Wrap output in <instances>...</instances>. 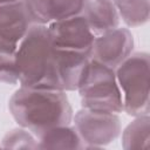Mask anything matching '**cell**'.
I'll return each instance as SVG.
<instances>
[{"label": "cell", "instance_id": "6da1fadb", "mask_svg": "<svg viewBox=\"0 0 150 150\" xmlns=\"http://www.w3.org/2000/svg\"><path fill=\"white\" fill-rule=\"evenodd\" d=\"M8 109L19 124L34 135L52 127L71 124L73 108L66 91L20 86L8 101Z\"/></svg>", "mask_w": 150, "mask_h": 150}, {"label": "cell", "instance_id": "7a4b0ae2", "mask_svg": "<svg viewBox=\"0 0 150 150\" xmlns=\"http://www.w3.org/2000/svg\"><path fill=\"white\" fill-rule=\"evenodd\" d=\"M76 91L82 108L114 114L123 112L122 94L115 69L96 60L89 59Z\"/></svg>", "mask_w": 150, "mask_h": 150}, {"label": "cell", "instance_id": "3957f363", "mask_svg": "<svg viewBox=\"0 0 150 150\" xmlns=\"http://www.w3.org/2000/svg\"><path fill=\"white\" fill-rule=\"evenodd\" d=\"M150 59L145 52L131 53L115 68L116 80L122 94L123 112L129 116L149 115Z\"/></svg>", "mask_w": 150, "mask_h": 150}, {"label": "cell", "instance_id": "277c9868", "mask_svg": "<svg viewBox=\"0 0 150 150\" xmlns=\"http://www.w3.org/2000/svg\"><path fill=\"white\" fill-rule=\"evenodd\" d=\"M53 48L47 25L33 23L20 40L14 53L20 86L34 87L42 81Z\"/></svg>", "mask_w": 150, "mask_h": 150}, {"label": "cell", "instance_id": "5b68a950", "mask_svg": "<svg viewBox=\"0 0 150 150\" xmlns=\"http://www.w3.org/2000/svg\"><path fill=\"white\" fill-rule=\"evenodd\" d=\"M89 59L87 53L53 48L46 75L34 87L66 93L77 90Z\"/></svg>", "mask_w": 150, "mask_h": 150}, {"label": "cell", "instance_id": "8992f818", "mask_svg": "<svg viewBox=\"0 0 150 150\" xmlns=\"http://www.w3.org/2000/svg\"><path fill=\"white\" fill-rule=\"evenodd\" d=\"M84 149H101L114 142L122 132L118 114L82 108L71 121Z\"/></svg>", "mask_w": 150, "mask_h": 150}, {"label": "cell", "instance_id": "52a82bcc", "mask_svg": "<svg viewBox=\"0 0 150 150\" xmlns=\"http://www.w3.org/2000/svg\"><path fill=\"white\" fill-rule=\"evenodd\" d=\"M33 23L26 0L0 5V54L14 55L20 40Z\"/></svg>", "mask_w": 150, "mask_h": 150}, {"label": "cell", "instance_id": "ba28073f", "mask_svg": "<svg viewBox=\"0 0 150 150\" xmlns=\"http://www.w3.org/2000/svg\"><path fill=\"white\" fill-rule=\"evenodd\" d=\"M47 27L54 48L90 54L95 35L82 14L54 21Z\"/></svg>", "mask_w": 150, "mask_h": 150}, {"label": "cell", "instance_id": "9c48e42d", "mask_svg": "<svg viewBox=\"0 0 150 150\" xmlns=\"http://www.w3.org/2000/svg\"><path fill=\"white\" fill-rule=\"evenodd\" d=\"M134 49V36L128 27H116L95 36L90 50V59L110 68H116Z\"/></svg>", "mask_w": 150, "mask_h": 150}, {"label": "cell", "instance_id": "30bf717a", "mask_svg": "<svg viewBox=\"0 0 150 150\" xmlns=\"http://www.w3.org/2000/svg\"><path fill=\"white\" fill-rule=\"evenodd\" d=\"M35 23L54 21L82 13L84 0H26Z\"/></svg>", "mask_w": 150, "mask_h": 150}, {"label": "cell", "instance_id": "8fae6325", "mask_svg": "<svg viewBox=\"0 0 150 150\" xmlns=\"http://www.w3.org/2000/svg\"><path fill=\"white\" fill-rule=\"evenodd\" d=\"M95 36L120 26V16L112 0H84L81 13Z\"/></svg>", "mask_w": 150, "mask_h": 150}, {"label": "cell", "instance_id": "7c38bea8", "mask_svg": "<svg viewBox=\"0 0 150 150\" xmlns=\"http://www.w3.org/2000/svg\"><path fill=\"white\" fill-rule=\"evenodd\" d=\"M39 149H84V144L71 124L48 128L35 135Z\"/></svg>", "mask_w": 150, "mask_h": 150}, {"label": "cell", "instance_id": "4fadbf2b", "mask_svg": "<svg viewBox=\"0 0 150 150\" xmlns=\"http://www.w3.org/2000/svg\"><path fill=\"white\" fill-rule=\"evenodd\" d=\"M150 142V117L149 115L135 116L122 132V146L125 150L148 149Z\"/></svg>", "mask_w": 150, "mask_h": 150}, {"label": "cell", "instance_id": "5bb4252c", "mask_svg": "<svg viewBox=\"0 0 150 150\" xmlns=\"http://www.w3.org/2000/svg\"><path fill=\"white\" fill-rule=\"evenodd\" d=\"M120 20L128 28L141 27L149 21L150 0H112Z\"/></svg>", "mask_w": 150, "mask_h": 150}, {"label": "cell", "instance_id": "9a60e30c", "mask_svg": "<svg viewBox=\"0 0 150 150\" xmlns=\"http://www.w3.org/2000/svg\"><path fill=\"white\" fill-rule=\"evenodd\" d=\"M0 144L1 148L5 149H39V142L36 136L32 131L22 127L7 131L2 137Z\"/></svg>", "mask_w": 150, "mask_h": 150}, {"label": "cell", "instance_id": "2e32d148", "mask_svg": "<svg viewBox=\"0 0 150 150\" xmlns=\"http://www.w3.org/2000/svg\"><path fill=\"white\" fill-rule=\"evenodd\" d=\"M0 83L19 84V75L14 55L0 54Z\"/></svg>", "mask_w": 150, "mask_h": 150}, {"label": "cell", "instance_id": "e0dca14e", "mask_svg": "<svg viewBox=\"0 0 150 150\" xmlns=\"http://www.w3.org/2000/svg\"><path fill=\"white\" fill-rule=\"evenodd\" d=\"M13 1H18V0H0V5L7 4V2H13Z\"/></svg>", "mask_w": 150, "mask_h": 150}]
</instances>
